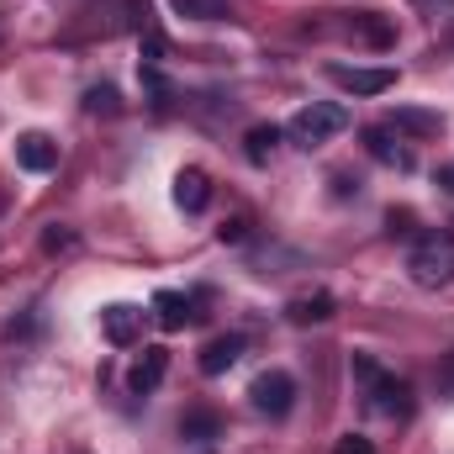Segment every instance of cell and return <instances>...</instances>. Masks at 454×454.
Here are the masks:
<instances>
[{
	"mask_svg": "<svg viewBox=\"0 0 454 454\" xmlns=\"http://www.w3.org/2000/svg\"><path fill=\"white\" fill-rule=\"evenodd\" d=\"M175 11L180 16H196V21H227L232 16L227 0H175Z\"/></svg>",
	"mask_w": 454,
	"mask_h": 454,
	"instance_id": "17",
	"label": "cell"
},
{
	"mask_svg": "<svg viewBox=\"0 0 454 454\" xmlns=\"http://www.w3.org/2000/svg\"><path fill=\"white\" fill-rule=\"evenodd\" d=\"M175 207L191 212V217L212 207V180H207V169H180V175H175Z\"/></svg>",
	"mask_w": 454,
	"mask_h": 454,
	"instance_id": "10",
	"label": "cell"
},
{
	"mask_svg": "<svg viewBox=\"0 0 454 454\" xmlns=\"http://www.w3.org/2000/svg\"><path fill=\"white\" fill-rule=\"evenodd\" d=\"M164 53H169V43H164V32L143 21V64H148V69H159V64H164Z\"/></svg>",
	"mask_w": 454,
	"mask_h": 454,
	"instance_id": "19",
	"label": "cell"
},
{
	"mask_svg": "<svg viewBox=\"0 0 454 454\" xmlns=\"http://www.w3.org/2000/svg\"><path fill=\"white\" fill-rule=\"evenodd\" d=\"M333 454H375V444H370L364 434H343V439H339V450H333Z\"/></svg>",
	"mask_w": 454,
	"mask_h": 454,
	"instance_id": "23",
	"label": "cell"
},
{
	"mask_svg": "<svg viewBox=\"0 0 454 454\" xmlns=\"http://www.w3.org/2000/svg\"><path fill=\"white\" fill-rule=\"evenodd\" d=\"M333 291H307V296H296L291 307H286V317L296 323V328H312V323H328L333 317Z\"/></svg>",
	"mask_w": 454,
	"mask_h": 454,
	"instance_id": "12",
	"label": "cell"
},
{
	"mask_svg": "<svg viewBox=\"0 0 454 454\" xmlns=\"http://www.w3.org/2000/svg\"><path fill=\"white\" fill-rule=\"evenodd\" d=\"M248 402H254V412H264V418H286V412L296 407V380H291L286 370H264V375L248 386Z\"/></svg>",
	"mask_w": 454,
	"mask_h": 454,
	"instance_id": "4",
	"label": "cell"
},
{
	"mask_svg": "<svg viewBox=\"0 0 454 454\" xmlns=\"http://www.w3.org/2000/svg\"><path fill=\"white\" fill-rule=\"evenodd\" d=\"M164 375H169V348H143V359L127 370V391L132 396H153Z\"/></svg>",
	"mask_w": 454,
	"mask_h": 454,
	"instance_id": "9",
	"label": "cell"
},
{
	"mask_svg": "<svg viewBox=\"0 0 454 454\" xmlns=\"http://www.w3.org/2000/svg\"><path fill=\"white\" fill-rule=\"evenodd\" d=\"M217 238H223V243H243V238H248V217H227V223L217 227Z\"/></svg>",
	"mask_w": 454,
	"mask_h": 454,
	"instance_id": "22",
	"label": "cell"
},
{
	"mask_svg": "<svg viewBox=\"0 0 454 454\" xmlns=\"http://www.w3.org/2000/svg\"><path fill=\"white\" fill-rule=\"evenodd\" d=\"M348 37H364V43H375V48H391V43H396V32H391L375 11H359V16L348 21Z\"/></svg>",
	"mask_w": 454,
	"mask_h": 454,
	"instance_id": "16",
	"label": "cell"
},
{
	"mask_svg": "<svg viewBox=\"0 0 454 454\" xmlns=\"http://www.w3.org/2000/svg\"><path fill=\"white\" fill-rule=\"evenodd\" d=\"M364 153L375 159V164H386V169H412L418 159H412V148L402 143V132L396 127H364Z\"/></svg>",
	"mask_w": 454,
	"mask_h": 454,
	"instance_id": "6",
	"label": "cell"
},
{
	"mask_svg": "<svg viewBox=\"0 0 454 454\" xmlns=\"http://www.w3.org/2000/svg\"><path fill=\"white\" fill-rule=\"evenodd\" d=\"M348 375L359 380V391H364V402L380 412V418H407L412 412V391H407V380H396L380 359H370V354H354L348 359Z\"/></svg>",
	"mask_w": 454,
	"mask_h": 454,
	"instance_id": "1",
	"label": "cell"
},
{
	"mask_svg": "<svg viewBox=\"0 0 454 454\" xmlns=\"http://www.w3.org/2000/svg\"><path fill=\"white\" fill-rule=\"evenodd\" d=\"M74 243H80V238H74L69 227H48V232H43V248H48V254H69Z\"/></svg>",
	"mask_w": 454,
	"mask_h": 454,
	"instance_id": "21",
	"label": "cell"
},
{
	"mask_svg": "<svg viewBox=\"0 0 454 454\" xmlns=\"http://www.w3.org/2000/svg\"><path fill=\"white\" fill-rule=\"evenodd\" d=\"M101 333H106V343H116V348H132V343L143 339V312L127 307V301L101 307Z\"/></svg>",
	"mask_w": 454,
	"mask_h": 454,
	"instance_id": "7",
	"label": "cell"
},
{
	"mask_svg": "<svg viewBox=\"0 0 454 454\" xmlns=\"http://www.w3.org/2000/svg\"><path fill=\"white\" fill-rule=\"evenodd\" d=\"M180 434H185V439H212V434H217V418H212V412H185Z\"/></svg>",
	"mask_w": 454,
	"mask_h": 454,
	"instance_id": "20",
	"label": "cell"
},
{
	"mask_svg": "<svg viewBox=\"0 0 454 454\" xmlns=\"http://www.w3.org/2000/svg\"><path fill=\"white\" fill-rule=\"evenodd\" d=\"M243 143H248V148H243V153H248V164H270V159H275V148H280V127H275V121H259V127H248V137H243Z\"/></svg>",
	"mask_w": 454,
	"mask_h": 454,
	"instance_id": "15",
	"label": "cell"
},
{
	"mask_svg": "<svg viewBox=\"0 0 454 454\" xmlns=\"http://www.w3.org/2000/svg\"><path fill=\"white\" fill-rule=\"evenodd\" d=\"M439 391H444V396L454 402V354L444 359V364H439Z\"/></svg>",
	"mask_w": 454,
	"mask_h": 454,
	"instance_id": "24",
	"label": "cell"
},
{
	"mask_svg": "<svg viewBox=\"0 0 454 454\" xmlns=\"http://www.w3.org/2000/svg\"><path fill=\"white\" fill-rule=\"evenodd\" d=\"M418 11H428V16H444V11H454V0H412Z\"/></svg>",
	"mask_w": 454,
	"mask_h": 454,
	"instance_id": "25",
	"label": "cell"
},
{
	"mask_svg": "<svg viewBox=\"0 0 454 454\" xmlns=\"http://www.w3.org/2000/svg\"><path fill=\"white\" fill-rule=\"evenodd\" d=\"M450 185H454V169H450Z\"/></svg>",
	"mask_w": 454,
	"mask_h": 454,
	"instance_id": "26",
	"label": "cell"
},
{
	"mask_svg": "<svg viewBox=\"0 0 454 454\" xmlns=\"http://www.w3.org/2000/svg\"><path fill=\"white\" fill-rule=\"evenodd\" d=\"M328 80L348 96H380L396 85V69H364V64H328Z\"/></svg>",
	"mask_w": 454,
	"mask_h": 454,
	"instance_id": "5",
	"label": "cell"
},
{
	"mask_svg": "<svg viewBox=\"0 0 454 454\" xmlns=\"http://www.w3.org/2000/svg\"><path fill=\"white\" fill-rule=\"evenodd\" d=\"M238 359H243V339H238V333H223V339H212L201 348V375H223Z\"/></svg>",
	"mask_w": 454,
	"mask_h": 454,
	"instance_id": "13",
	"label": "cell"
},
{
	"mask_svg": "<svg viewBox=\"0 0 454 454\" xmlns=\"http://www.w3.org/2000/svg\"><path fill=\"white\" fill-rule=\"evenodd\" d=\"M16 164L27 175H48V169H59V143L48 132H21L16 137Z\"/></svg>",
	"mask_w": 454,
	"mask_h": 454,
	"instance_id": "8",
	"label": "cell"
},
{
	"mask_svg": "<svg viewBox=\"0 0 454 454\" xmlns=\"http://www.w3.org/2000/svg\"><path fill=\"white\" fill-rule=\"evenodd\" d=\"M407 275L423 291H439L454 280V232H423L407 254Z\"/></svg>",
	"mask_w": 454,
	"mask_h": 454,
	"instance_id": "2",
	"label": "cell"
},
{
	"mask_svg": "<svg viewBox=\"0 0 454 454\" xmlns=\"http://www.w3.org/2000/svg\"><path fill=\"white\" fill-rule=\"evenodd\" d=\"M85 112H96V116H116L121 112L116 85H90V90H85Z\"/></svg>",
	"mask_w": 454,
	"mask_h": 454,
	"instance_id": "18",
	"label": "cell"
},
{
	"mask_svg": "<svg viewBox=\"0 0 454 454\" xmlns=\"http://www.w3.org/2000/svg\"><path fill=\"white\" fill-rule=\"evenodd\" d=\"M386 127H396V132H418V137H434V132H444V116L439 112H418V106H396Z\"/></svg>",
	"mask_w": 454,
	"mask_h": 454,
	"instance_id": "14",
	"label": "cell"
},
{
	"mask_svg": "<svg viewBox=\"0 0 454 454\" xmlns=\"http://www.w3.org/2000/svg\"><path fill=\"white\" fill-rule=\"evenodd\" d=\"M153 317H159L164 333H180V328L196 323L201 312H196V301H191L185 291H159V296H153Z\"/></svg>",
	"mask_w": 454,
	"mask_h": 454,
	"instance_id": "11",
	"label": "cell"
},
{
	"mask_svg": "<svg viewBox=\"0 0 454 454\" xmlns=\"http://www.w3.org/2000/svg\"><path fill=\"white\" fill-rule=\"evenodd\" d=\"M343 127H348V106H339V101H312V106H301V112L286 121V137L296 148H323L328 137H339Z\"/></svg>",
	"mask_w": 454,
	"mask_h": 454,
	"instance_id": "3",
	"label": "cell"
}]
</instances>
